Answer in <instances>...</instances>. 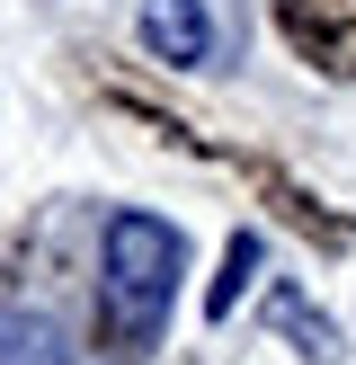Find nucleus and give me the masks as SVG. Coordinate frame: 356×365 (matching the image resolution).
Masks as SVG:
<instances>
[{"label":"nucleus","instance_id":"nucleus-2","mask_svg":"<svg viewBox=\"0 0 356 365\" xmlns=\"http://www.w3.org/2000/svg\"><path fill=\"white\" fill-rule=\"evenodd\" d=\"M276 36L330 81H356V0H276Z\"/></svg>","mask_w":356,"mask_h":365},{"label":"nucleus","instance_id":"nucleus-4","mask_svg":"<svg viewBox=\"0 0 356 365\" xmlns=\"http://www.w3.org/2000/svg\"><path fill=\"white\" fill-rule=\"evenodd\" d=\"M249 178H258V196H267V205H276V214H285L294 232H312L320 250H347V241H356V223H338V214H320V205H312V196H303V187H294L285 170H267V160H249Z\"/></svg>","mask_w":356,"mask_h":365},{"label":"nucleus","instance_id":"nucleus-7","mask_svg":"<svg viewBox=\"0 0 356 365\" xmlns=\"http://www.w3.org/2000/svg\"><path fill=\"white\" fill-rule=\"evenodd\" d=\"M0 365H63V339L36 312H0Z\"/></svg>","mask_w":356,"mask_h":365},{"label":"nucleus","instance_id":"nucleus-6","mask_svg":"<svg viewBox=\"0 0 356 365\" xmlns=\"http://www.w3.org/2000/svg\"><path fill=\"white\" fill-rule=\"evenodd\" d=\"M258 259H267L258 232H231V241H223V277L205 285V321H231V303H241V285L258 277Z\"/></svg>","mask_w":356,"mask_h":365},{"label":"nucleus","instance_id":"nucleus-3","mask_svg":"<svg viewBox=\"0 0 356 365\" xmlns=\"http://www.w3.org/2000/svg\"><path fill=\"white\" fill-rule=\"evenodd\" d=\"M134 27H142V53L169 63V71L214 63V9H205V0H142Z\"/></svg>","mask_w":356,"mask_h":365},{"label":"nucleus","instance_id":"nucleus-5","mask_svg":"<svg viewBox=\"0 0 356 365\" xmlns=\"http://www.w3.org/2000/svg\"><path fill=\"white\" fill-rule=\"evenodd\" d=\"M267 321H276V330L294 339L312 365H338V356H347V348H338V321H330V312H312L294 285H276V294H267Z\"/></svg>","mask_w":356,"mask_h":365},{"label":"nucleus","instance_id":"nucleus-1","mask_svg":"<svg viewBox=\"0 0 356 365\" xmlns=\"http://www.w3.org/2000/svg\"><path fill=\"white\" fill-rule=\"evenodd\" d=\"M187 277V241L178 223L160 214H107V241H98V339L116 356H142L169 321V294Z\"/></svg>","mask_w":356,"mask_h":365}]
</instances>
